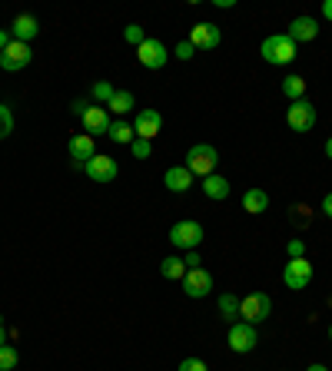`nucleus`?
Listing matches in <instances>:
<instances>
[{
    "label": "nucleus",
    "instance_id": "1",
    "mask_svg": "<svg viewBox=\"0 0 332 371\" xmlns=\"http://www.w3.org/2000/svg\"><path fill=\"white\" fill-rule=\"evenodd\" d=\"M266 63H273V67H286V63H293L296 60V43L286 33H273V37L263 40V47H259Z\"/></svg>",
    "mask_w": 332,
    "mask_h": 371
},
{
    "label": "nucleus",
    "instance_id": "2",
    "mask_svg": "<svg viewBox=\"0 0 332 371\" xmlns=\"http://www.w3.org/2000/svg\"><path fill=\"white\" fill-rule=\"evenodd\" d=\"M216 166H219V152L209 143L190 146V152H186V169H190L193 176H203V179H206V176L216 172Z\"/></svg>",
    "mask_w": 332,
    "mask_h": 371
},
{
    "label": "nucleus",
    "instance_id": "3",
    "mask_svg": "<svg viewBox=\"0 0 332 371\" xmlns=\"http://www.w3.org/2000/svg\"><path fill=\"white\" fill-rule=\"evenodd\" d=\"M269 315H273V298L266 296V292H253V296H246L239 302V318L249 325L266 322Z\"/></svg>",
    "mask_w": 332,
    "mask_h": 371
},
{
    "label": "nucleus",
    "instance_id": "4",
    "mask_svg": "<svg viewBox=\"0 0 332 371\" xmlns=\"http://www.w3.org/2000/svg\"><path fill=\"white\" fill-rule=\"evenodd\" d=\"M170 242L176 249H186V252H193V249L203 242V226H199V222H193V219L176 222V226L170 229Z\"/></svg>",
    "mask_w": 332,
    "mask_h": 371
},
{
    "label": "nucleus",
    "instance_id": "5",
    "mask_svg": "<svg viewBox=\"0 0 332 371\" xmlns=\"http://www.w3.org/2000/svg\"><path fill=\"white\" fill-rule=\"evenodd\" d=\"M229 348L236 355H246V352H253L256 348V325H249V322H233L229 325Z\"/></svg>",
    "mask_w": 332,
    "mask_h": 371
},
{
    "label": "nucleus",
    "instance_id": "6",
    "mask_svg": "<svg viewBox=\"0 0 332 371\" xmlns=\"http://www.w3.org/2000/svg\"><path fill=\"white\" fill-rule=\"evenodd\" d=\"M34 60V50H30V43H20V40H10L7 50L0 53V67L7 70V73H17V70H24Z\"/></svg>",
    "mask_w": 332,
    "mask_h": 371
},
{
    "label": "nucleus",
    "instance_id": "7",
    "mask_svg": "<svg viewBox=\"0 0 332 371\" xmlns=\"http://www.w3.org/2000/svg\"><path fill=\"white\" fill-rule=\"evenodd\" d=\"M283 282L293 288V292H303V288L313 282V266H309L306 258H289L283 268Z\"/></svg>",
    "mask_w": 332,
    "mask_h": 371
},
{
    "label": "nucleus",
    "instance_id": "8",
    "mask_svg": "<svg viewBox=\"0 0 332 371\" xmlns=\"http://www.w3.org/2000/svg\"><path fill=\"white\" fill-rule=\"evenodd\" d=\"M286 123L293 126L296 133H309L316 126V106L309 103V100H296V103L289 106V113H286Z\"/></svg>",
    "mask_w": 332,
    "mask_h": 371
},
{
    "label": "nucleus",
    "instance_id": "9",
    "mask_svg": "<svg viewBox=\"0 0 332 371\" xmlns=\"http://www.w3.org/2000/svg\"><path fill=\"white\" fill-rule=\"evenodd\" d=\"M166 57H170V53H166V47H163V40L146 37V40L140 43V47H136V60H140V63H143L146 70H160V67H166Z\"/></svg>",
    "mask_w": 332,
    "mask_h": 371
},
{
    "label": "nucleus",
    "instance_id": "10",
    "mask_svg": "<svg viewBox=\"0 0 332 371\" xmlns=\"http://www.w3.org/2000/svg\"><path fill=\"white\" fill-rule=\"evenodd\" d=\"M213 288H216V282H213V276H209L206 268H190L183 276V292L190 298H206Z\"/></svg>",
    "mask_w": 332,
    "mask_h": 371
},
{
    "label": "nucleus",
    "instance_id": "11",
    "mask_svg": "<svg viewBox=\"0 0 332 371\" xmlns=\"http://www.w3.org/2000/svg\"><path fill=\"white\" fill-rule=\"evenodd\" d=\"M160 126H163V116L160 110H140L136 113V120H133V133H136V140H153V136L160 133Z\"/></svg>",
    "mask_w": 332,
    "mask_h": 371
},
{
    "label": "nucleus",
    "instance_id": "12",
    "mask_svg": "<svg viewBox=\"0 0 332 371\" xmlns=\"http://www.w3.org/2000/svg\"><path fill=\"white\" fill-rule=\"evenodd\" d=\"M84 120L86 136H106L110 133V110L106 106H86V113L80 116Z\"/></svg>",
    "mask_w": 332,
    "mask_h": 371
},
{
    "label": "nucleus",
    "instance_id": "13",
    "mask_svg": "<svg viewBox=\"0 0 332 371\" xmlns=\"http://www.w3.org/2000/svg\"><path fill=\"white\" fill-rule=\"evenodd\" d=\"M116 172H120V166H116L114 156H100V152H96L94 160L86 162V176L94 182H114Z\"/></svg>",
    "mask_w": 332,
    "mask_h": 371
},
{
    "label": "nucleus",
    "instance_id": "14",
    "mask_svg": "<svg viewBox=\"0 0 332 371\" xmlns=\"http://www.w3.org/2000/svg\"><path fill=\"white\" fill-rule=\"evenodd\" d=\"M219 40H223V33H219L216 23H196L193 33H190V43L196 50H216Z\"/></svg>",
    "mask_w": 332,
    "mask_h": 371
},
{
    "label": "nucleus",
    "instance_id": "15",
    "mask_svg": "<svg viewBox=\"0 0 332 371\" xmlns=\"http://www.w3.org/2000/svg\"><path fill=\"white\" fill-rule=\"evenodd\" d=\"M66 150H70V156H74L76 166H86V162L96 156V146H94V136L86 133H76L70 136V143H66Z\"/></svg>",
    "mask_w": 332,
    "mask_h": 371
},
{
    "label": "nucleus",
    "instance_id": "16",
    "mask_svg": "<svg viewBox=\"0 0 332 371\" xmlns=\"http://www.w3.org/2000/svg\"><path fill=\"white\" fill-rule=\"evenodd\" d=\"M286 37L293 40V43H309V40L319 37V23H316V17H296L289 23V33Z\"/></svg>",
    "mask_w": 332,
    "mask_h": 371
},
{
    "label": "nucleus",
    "instance_id": "17",
    "mask_svg": "<svg viewBox=\"0 0 332 371\" xmlns=\"http://www.w3.org/2000/svg\"><path fill=\"white\" fill-rule=\"evenodd\" d=\"M37 33H40V23L34 14H20V17H14V23H10V37L20 40V43H30Z\"/></svg>",
    "mask_w": 332,
    "mask_h": 371
},
{
    "label": "nucleus",
    "instance_id": "18",
    "mask_svg": "<svg viewBox=\"0 0 332 371\" xmlns=\"http://www.w3.org/2000/svg\"><path fill=\"white\" fill-rule=\"evenodd\" d=\"M163 186L170 192H186L193 186V172L186 169V166H170L166 176H163Z\"/></svg>",
    "mask_w": 332,
    "mask_h": 371
},
{
    "label": "nucleus",
    "instance_id": "19",
    "mask_svg": "<svg viewBox=\"0 0 332 371\" xmlns=\"http://www.w3.org/2000/svg\"><path fill=\"white\" fill-rule=\"evenodd\" d=\"M243 209H246L249 216H259V212L269 209V196H266V189H246V196H243Z\"/></svg>",
    "mask_w": 332,
    "mask_h": 371
},
{
    "label": "nucleus",
    "instance_id": "20",
    "mask_svg": "<svg viewBox=\"0 0 332 371\" xmlns=\"http://www.w3.org/2000/svg\"><path fill=\"white\" fill-rule=\"evenodd\" d=\"M186 272H190V268H186V262H183L180 256H166L160 262V276L163 278H180V282H183V276H186Z\"/></svg>",
    "mask_w": 332,
    "mask_h": 371
},
{
    "label": "nucleus",
    "instance_id": "21",
    "mask_svg": "<svg viewBox=\"0 0 332 371\" xmlns=\"http://www.w3.org/2000/svg\"><path fill=\"white\" fill-rule=\"evenodd\" d=\"M203 192H206L209 199H226V196H229V182L223 179V176H216V172H213V176H206V179H203Z\"/></svg>",
    "mask_w": 332,
    "mask_h": 371
},
{
    "label": "nucleus",
    "instance_id": "22",
    "mask_svg": "<svg viewBox=\"0 0 332 371\" xmlns=\"http://www.w3.org/2000/svg\"><path fill=\"white\" fill-rule=\"evenodd\" d=\"M133 106H136V100H133L130 90H114V96H110V103H106V110H114V113L120 116V113H130Z\"/></svg>",
    "mask_w": 332,
    "mask_h": 371
},
{
    "label": "nucleus",
    "instance_id": "23",
    "mask_svg": "<svg viewBox=\"0 0 332 371\" xmlns=\"http://www.w3.org/2000/svg\"><path fill=\"white\" fill-rule=\"evenodd\" d=\"M110 140L114 143H124V146H130L133 140H136V133H133V126L130 123H124V120H116V123H110Z\"/></svg>",
    "mask_w": 332,
    "mask_h": 371
},
{
    "label": "nucleus",
    "instance_id": "24",
    "mask_svg": "<svg viewBox=\"0 0 332 371\" xmlns=\"http://www.w3.org/2000/svg\"><path fill=\"white\" fill-rule=\"evenodd\" d=\"M283 93L286 96H289V100H293V103H296V100H306V80H303V76H286V80H283Z\"/></svg>",
    "mask_w": 332,
    "mask_h": 371
},
{
    "label": "nucleus",
    "instance_id": "25",
    "mask_svg": "<svg viewBox=\"0 0 332 371\" xmlns=\"http://www.w3.org/2000/svg\"><path fill=\"white\" fill-rule=\"evenodd\" d=\"M219 312H223V318H226V322L239 318V298L229 296V292H223V296H219Z\"/></svg>",
    "mask_w": 332,
    "mask_h": 371
},
{
    "label": "nucleus",
    "instance_id": "26",
    "mask_svg": "<svg viewBox=\"0 0 332 371\" xmlns=\"http://www.w3.org/2000/svg\"><path fill=\"white\" fill-rule=\"evenodd\" d=\"M17 348L14 345H0V371H14L17 368Z\"/></svg>",
    "mask_w": 332,
    "mask_h": 371
},
{
    "label": "nucleus",
    "instance_id": "27",
    "mask_svg": "<svg viewBox=\"0 0 332 371\" xmlns=\"http://www.w3.org/2000/svg\"><path fill=\"white\" fill-rule=\"evenodd\" d=\"M10 133H14V113L7 103H0V140H7Z\"/></svg>",
    "mask_w": 332,
    "mask_h": 371
},
{
    "label": "nucleus",
    "instance_id": "28",
    "mask_svg": "<svg viewBox=\"0 0 332 371\" xmlns=\"http://www.w3.org/2000/svg\"><path fill=\"white\" fill-rule=\"evenodd\" d=\"M110 96H114V86L106 83V80H96L94 83V100H100V103H110Z\"/></svg>",
    "mask_w": 332,
    "mask_h": 371
},
{
    "label": "nucleus",
    "instance_id": "29",
    "mask_svg": "<svg viewBox=\"0 0 332 371\" xmlns=\"http://www.w3.org/2000/svg\"><path fill=\"white\" fill-rule=\"evenodd\" d=\"M130 152L136 156V160H150V152H153L150 140H133V143H130Z\"/></svg>",
    "mask_w": 332,
    "mask_h": 371
},
{
    "label": "nucleus",
    "instance_id": "30",
    "mask_svg": "<svg viewBox=\"0 0 332 371\" xmlns=\"http://www.w3.org/2000/svg\"><path fill=\"white\" fill-rule=\"evenodd\" d=\"M124 37H126V43H133V47H140L143 40H146V33H143L140 23H130V27L124 30Z\"/></svg>",
    "mask_w": 332,
    "mask_h": 371
},
{
    "label": "nucleus",
    "instance_id": "31",
    "mask_svg": "<svg viewBox=\"0 0 332 371\" xmlns=\"http://www.w3.org/2000/svg\"><path fill=\"white\" fill-rule=\"evenodd\" d=\"M293 216H289V219L296 222V226H309V222H313V216H309V206H293Z\"/></svg>",
    "mask_w": 332,
    "mask_h": 371
},
{
    "label": "nucleus",
    "instance_id": "32",
    "mask_svg": "<svg viewBox=\"0 0 332 371\" xmlns=\"http://www.w3.org/2000/svg\"><path fill=\"white\" fill-rule=\"evenodd\" d=\"M176 371H209V365L203 362V358H183Z\"/></svg>",
    "mask_w": 332,
    "mask_h": 371
},
{
    "label": "nucleus",
    "instance_id": "33",
    "mask_svg": "<svg viewBox=\"0 0 332 371\" xmlns=\"http://www.w3.org/2000/svg\"><path fill=\"white\" fill-rule=\"evenodd\" d=\"M286 252H289V258H306V242L303 239H293V242L286 246Z\"/></svg>",
    "mask_w": 332,
    "mask_h": 371
},
{
    "label": "nucleus",
    "instance_id": "34",
    "mask_svg": "<svg viewBox=\"0 0 332 371\" xmlns=\"http://www.w3.org/2000/svg\"><path fill=\"white\" fill-rule=\"evenodd\" d=\"M193 50H196V47H193L190 40H183V43H180V47H176V50H173V53H176V57H180V60H190V57H193Z\"/></svg>",
    "mask_w": 332,
    "mask_h": 371
},
{
    "label": "nucleus",
    "instance_id": "35",
    "mask_svg": "<svg viewBox=\"0 0 332 371\" xmlns=\"http://www.w3.org/2000/svg\"><path fill=\"white\" fill-rule=\"evenodd\" d=\"M183 262H186V268H199V256H196V249H193V252H186V258H183Z\"/></svg>",
    "mask_w": 332,
    "mask_h": 371
},
{
    "label": "nucleus",
    "instance_id": "36",
    "mask_svg": "<svg viewBox=\"0 0 332 371\" xmlns=\"http://www.w3.org/2000/svg\"><path fill=\"white\" fill-rule=\"evenodd\" d=\"M323 212L332 219V192H326V196H323Z\"/></svg>",
    "mask_w": 332,
    "mask_h": 371
},
{
    "label": "nucleus",
    "instance_id": "37",
    "mask_svg": "<svg viewBox=\"0 0 332 371\" xmlns=\"http://www.w3.org/2000/svg\"><path fill=\"white\" fill-rule=\"evenodd\" d=\"M7 43H10V30H0V53L7 50Z\"/></svg>",
    "mask_w": 332,
    "mask_h": 371
},
{
    "label": "nucleus",
    "instance_id": "38",
    "mask_svg": "<svg viewBox=\"0 0 332 371\" xmlns=\"http://www.w3.org/2000/svg\"><path fill=\"white\" fill-rule=\"evenodd\" d=\"M74 113H76V116L86 113V103H84V100H76V103H74Z\"/></svg>",
    "mask_w": 332,
    "mask_h": 371
},
{
    "label": "nucleus",
    "instance_id": "39",
    "mask_svg": "<svg viewBox=\"0 0 332 371\" xmlns=\"http://www.w3.org/2000/svg\"><path fill=\"white\" fill-rule=\"evenodd\" d=\"M323 17L332 20V0H326V4H323Z\"/></svg>",
    "mask_w": 332,
    "mask_h": 371
},
{
    "label": "nucleus",
    "instance_id": "40",
    "mask_svg": "<svg viewBox=\"0 0 332 371\" xmlns=\"http://www.w3.org/2000/svg\"><path fill=\"white\" fill-rule=\"evenodd\" d=\"M326 156H329V160H332V136H329V140H326Z\"/></svg>",
    "mask_w": 332,
    "mask_h": 371
},
{
    "label": "nucleus",
    "instance_id": "41",
    "mask_svg": "<svg viewBox=\"0 0 332 371\" xmlns=\"http://www.w3.org/2000/svg\"><path fill=\"white\" fill-rule=\"evenodd\" d=\"M306 371H329V368H326V365H309Z\"/></svg>",
    "mask_w": 332,
    "mask_h": 371
},
{
    "label": "nucleus",
    "instance_id": "42",
    "mask_svg": "<svg viewBox=\"0 0 332 371\" xmlns=\"http://www.w3.org/2000/svg\"><path fill=\"white\" fill-rule=\"evenodd\" d=\"M0 345H7V332H4V325H0Z\"/></svg>",
    "mask_w": 332,
    "mask_h": 371
},
{
    "label": "nucleus",
    "instance_id": "43",
    "mask_svg": "<svg viewBox=\"0 0 332 371\" xmlns=\"http://www.w3.org/2000/svg\"><path fill=\"white\" fill-rule=\"evenodd\" d=\"M329 342H332V325H329Z\"/></svg>",
    "mask_w": 332,
    "mask_h": 371
},
{
    "label": "nucleus",
    "instance_id": "44",
    "mask_svg": "<svg viewBox=\"0 0 332 371\" xmlns=\"http://www.w3.org/2000/svg\"><path fill=\"white\" fill-rule=\"evenodd\" d=\"M0 325H4V315H0Z\"/></svg>",
    "mask_w": 332,
    "mask_h": 371
}]
</instances>
